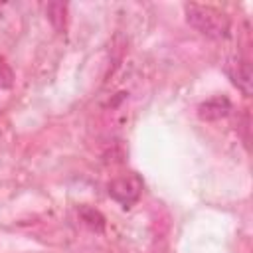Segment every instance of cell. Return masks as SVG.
Returning a JSON list of instances; mask_svg holds the SVG:
<instances>
[{
    "mask_svg": "<svg viewBox=\"0 0 253 253\" xmlns=\"http://www.w3.org/2000/svg\"><path fill=\"white\" fill-rule=\"evenodd\" d=\"M186 22L202 36L211 40H225L231 32V22L225 12L206 4H186Z\"/></svg>",
    "mask_w": 253,
    "mask_h": 253,
    "instance_id": "obj_1",
    "label": "cell"
},
{
    "mask_svg": "<svg viewBox=\"0 0 253 253\" xmlns=\"http://www.w3.org/2000/svg\"><path fill=\"white\" fill-rule=\"evenodd\" d=\"M142 194V180L136 174H125L109 182V196L123 208H130Z\"/></svg>",
    "mask_w": 253,
    "mask_h": 253,
    "instance_id": "obj_2",
    "label": "cell"
},
{
    "mask_svg": "<svg viewBox=\"0 0 253 253\" xmlns=\"http://www.w3.org/2000/svg\"><path fill=\"white\" fill-rule=\"evenodd\" d=\"M227 75L229 79L233 81V85L245 95L249 97L251 95V85H253V79H251V65L247 59H233L229 65H227Z\"/></svg>",
    "mask_w": 253,
    "mask_h": 253,
    "instance_id": "obj_3",
    "label": "cell"
},
{
    "mask_svg": "<svg viewBox=\"0 0 253 253\" xmlns=\"http://www.w3.org/2000/svg\"><path fill=\"white\" fill-rule=\"evenodd\" d=\"M231 113V101L223 95H215L198 105V117L202 121H219Z\"/></svg>",
    "mask_w": 253,
    "mask_h": 253,
    "instance_id": "obj_4",
    "label": "cell"
},
{
    "mask_svg": "<svg viewBox=\"0 0 253 253\" xmlns=\"http://www.w3.org/2000/svg\"><path fill=\"white\" fill-rule=\"evenodd\" d=\"M45 14H47V20L51 22V26L55 30H63L65 28V20H67V4L63 2H49L47 8H45Z\"/></svg>",
    "mask_w": 253,
    "mask_h": 253,
    "instance_id": "obj_5",
    "label": "cell"
},
{
    "mask_svg": "<svg viewBox=\"0 0 253 253\" xmlns=\"http://www.w3.org/2000/svg\"><path fill=\"white\" fill-rule=\"evenodd\" d=\"M79 215H81L83 223L89 225L91 229H103V225H105V217L93 208H81Z\"/></svg>",
    "mask_w": 253,
    "mask_h": 253,
    "instance_id": "obj_6",
    "label": "cell"
},
{
    "mask_svg": "<svg viewBox=\"0 0 253 253\" xmlns=\"http://www.w3.org/2000/svg\"><path fill=\"white\" fill-rule=\"evenodd\" d=\"M14 83V75H12V69L4 63V59L0 57V89H8L12 87Z\"/></svg>",
    "mask_w": 253,
    "mask_h": 253,
    "instance_id": "obj_7",
    "label": "cell"
}]
</instances>
